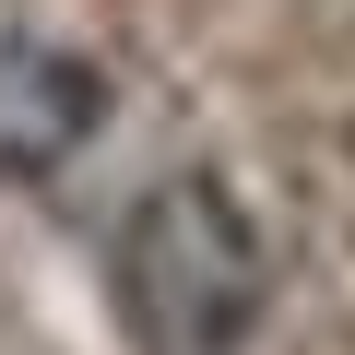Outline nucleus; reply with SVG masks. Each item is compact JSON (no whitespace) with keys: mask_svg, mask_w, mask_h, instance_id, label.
<instances>
[{"mask_svg":"<svg viewBox=\"0 0 355 355\" xmlns=\"http://www.w3.org/2000/svg\"><path fill=\"white\" fill-rule=\"evenodd\" d=\"M107 308L142 355H237L272 308V249L225 178H154L119 214Z\"/></svg>","mask_w":355,"mask_h":355,"instance_id":"obj_1","label":"nucleus"},{"mask_svg":"<svg viewBox=\"0 0 355 355\" xmlns=\"http://www.w3.org/2000/svg\"><path fill=\"white\" fill-rule=\"evenodd\" d=\"M107 130V71L60 36H0V190L60 178Z\"/></svg>","mask_w":355,"mask_h":355,"instance_id":"obj_2","label":"nucleus"}]
</instances>
